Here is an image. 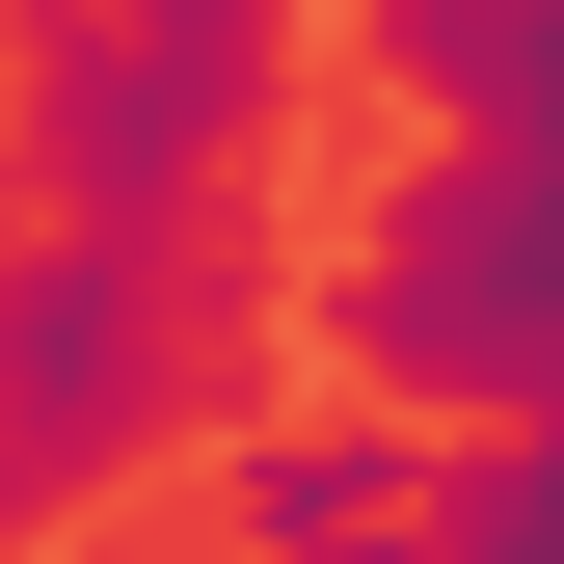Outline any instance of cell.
<instances>
[{
  "label": "cell",
  "mask_w": 564,
  "mask_h": 564,
  "mask_svg": "<svg viewBox=\"0 0 564 564\" xmlns=\"http://www.w3.org/2000/svg\"><path fill=\"white\" fill-rule=\"evenodd\" d=\"M269 349V242L188 188V216H54L28 162H0V538H82L162 431H216Z\"/></svg>",
  "instance_id": "cell-1"
},
{
  "label": "cell",
  "mask_w": 564,
  "mask_h": 564,
  "mask_svg": "<svg viewBox=\"0 0 564 564\" xmlns=\"http://www.w3.org/2000/svg\"><path fill=\"white\" fill-rule=\"evenodd\" d=\"M323 377L403 403V431H538L564 403V108L538 134H431L323 242Z\"/></svg>",
  "instance_id": "cell-2"
},
{
  "label": "cell",
  "mask_w": 564,
  "mask_h": 564,
  "mask_svg": "<svg viewBox=\"0 0 564 564\" xmlns=\"http://www.w3.org/2000/svg\"><path fill=\"white\" fill-rule=\"evenodd\" d=\"M269 108H296V0H162V28L0 54V162H28L54 216H188V188L269 162Z\"/></svg>",
  "instance_id": "cell-3"
},
{
  "label": "cell",
  "mask_w": 564,
  "mask_h": 564,
  "mask_svg": "<svg viewBox=\"0 0 564 564\" xmlns=\"http://www.w3.org/2000/svg\"><path fill=\"white\" fill-rule=\"evenodd\" d=\"M216 564H431V431L403 403H269V431H216Z\"/></svg>",
  "instance_id": "cell-4"
},
{
  "label": "cell",
  "mask_w": 564,
  "mask_h": 564,
  "mask_svg": "<svg viewBox=\"0 0 564 564\" xmlns=\"http://www.w3.org/2000/svg\"><path fill=\"white\" fill-rule=\"evenodd\" d=\"M296 28H349L431 134H538L564 108V0H296Z\"/></svg>",
  "instance_id": "cell-5"
},
{
  "label": "cell",
  "mask_w": 564,
  "mask_h": 564,
  "mask_svg": "<svg viewBox=\"0 0 564 564\" xmlns=\"http://www.w3.org/2000/svg\"><path fill=\"white\" fill-rule=\"evenodd\" d=\"M431 564H564V403L538 431H431Z\"/></svg>",
  "instance_id": "cell-6"
}]
</instances>
